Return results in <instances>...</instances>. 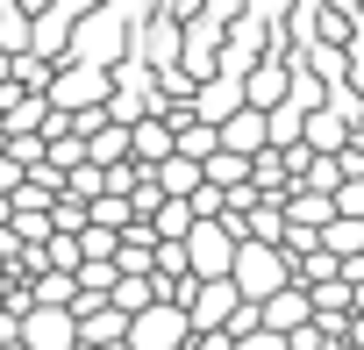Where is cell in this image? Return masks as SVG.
I'll return each mask as SVG.
<instances>
[{
    "label": "cell",
    "instance_id": "6da1fadb",
    "mask_svg": "<svg viewBox=\"0 0 364 350\" xmlns=\"http://www.w3.org/2000/svg\"><path fill=\"white\" fill-rule=\"evenodd\" d=\"M236 258H243V236H236L229 222H200V229L186 236V265H193V279H200V286L236 279Z\"/></svg>",
    "mask_w": 364,
    "mask_h": 350
},
{
    "label": "cell",
    "instance_id": "7a4b0ae2",
    "mask_svg": "<svg viewBox=\"0 0 364 350\" xmlns=\"http://www.w3.org/2000/svg\"><path fill=\"white\" fill-rule=\"evenodd\" d=\"M286 286H293V258L272 250V243H243V258H236V293H243L250 307H264V300H279Z\"/></svg>",
    "mask_w": 364,
    "mask_h": 350
},
{
    "label": "cell",
    "instance_id": "3957f363",
    "mask_svg": "<svg viewBox=\"0 0 364 350\" xmlns=\"http://www.w3.org/2000/svg\"><path fill=\"white\" fill-rule=\"evenodd\" d=\"M107 100H114V72H93V65H65L58 72V86H50V107L58 115H107Z\"/></svg>",
    "mask_w": 364,
    "mask_h": 350
},
{
    "label": "cell",
    "instance_id": "277c9868",
    "mask_svg": "<svg viewBox=\"0 0 364 350\" xmlns=\"http://www.w3.org/2000/svg\"><path fill=\"white\" fill-rule=\"evenodd\" d=\"M229 29H236V8H193V15H186V72H193L200 86L215 79V72H208V58L229 43Z\"/></svg>",
    "mask_w": 364,
    "mask_h": 350
},
{
    "label": "cell",
    "instance_id": "5b68a950",
    "mask_svg": "<svg viewBox=\"0 0 364 350\" xmlns=\"http://www.w3.org/2000/svg\"><path fill=\"white\" fill-rule=\"evenodd\" d=\"M129 350H193V314H186V307H171V300H157L150 314H136Z\"/></svg>",
    "mask_w": 364,
    "mask_h": 350
},
{
    "label": "cell",
    "instance_id": "8992f818",
    "mask_svg": "<svg viewBox=\"0 0 364 350\" xmlns=\"http://www.w3.org/2000/svg\"><path fill=\"white\" fill-rule=\"evenodd\" d=\"M72 129L86 136V157H93V171H122V164L136 157V136H129L114 115H79Z\"/></svg>",
    "mask_w": 364,
    "mask_h": 350
},
{
    "label": "cell",
    "instance_id": "52a82bcc",
    "mask_svg": "<svg viewBox=\"0 0 364 350\" xmlns=\"http://www.w3.org/2000/svg\"><path fill=\"white\" fill-rule=\"evenodd\" d=\"M243 307H250V300L236 293V279H222V286H193V300H186V314H193V336H215V329H229Z\"/></svg>",
    "mask_w": 364,
    "mask_h": 350
},
{
    "label": "cell",
    "instance_id": "ba28073f",
    "mask_svg": "<svg viewBox=\"0 0 364 350\" xmlns=\"http://www.w3.org/2000/svg\"><path fill=\"white\" fill-rule=\"evenodd\" d=\"M22 343H29V350H86V336H79V314H72V307H29Z\"/></svg>",
    "mask_w": 364,
    "mask_h": 350
},
{
    "label": "cell",
    "instance_id": "9c48e42d",
    "mask_svg": "<svg viewBox=\"0 0 364 350\" xmlns=\"http://www.w3.org/2000/svg\"><path fill=\"white\" fill-rule=\"evenodd\" d=\"M122 43H129V29H122V15H86L79 22V65H93V72H122L114 58H122Z\"/></svg>",
    "mask_w": 364,
    "mask_h": 350
},
{
    "label": "cell",
    "instance_id": "30bf717a",
    "mask_svg": "<svg viewBox=\"0 0 364 350\" xmlns=\"http://www.w3.org/2000/svg\"><path fill=\"white\" fill-rule=\"evenodd\" d=\"M243 107H250V86H243V79H222V72H215V79L193 93V115H200L208 129H229Z\"/></svg>",
    "mask_w": 364,
    "mask_h": 350
},
{
    "label": "cell",
    "instance_id": "8fae6325",
    "mask_svg": "<svg viewBox=\"0 0 364 350\" xmlns=\"http://www.w3.org/2000/svg\"><path fill=\"white\" fill-rule=\"evenodd\" d=\"M29 15H36V51H29V58L58 65V58L79 43V15H72V8H29ZM58 72H65V65H58Z\"/></svg>",
    "mask_w": 364,
    "mask_h": 350
},
{
    "label": "cell",
    "instance_id": "7c38bea8",
    "mask_svg": "<svg viewBox=\"0 0 364 350\" xmlns=\"http://www.w3.org/2000/svg\"><path fill=\"white\" fill-rule=\"evenodd\" d=\"M243 86H250V107H257V115H272V107L300 86V72H293V65H279V58H257V72H250Z\"/></svg>",
    "mask_w": 364,
    "mask_h": 350
},
{
    "label": "cell",
    "instance_id": "4fadbf2b",
    "mask_svg": "<svg viewBox=\"0 0 364 350\" xmlns=\"http://www.w3.org/2000/svg\"><path fill=\"white\" fill-rule=\"evenodd\" d=\"M222 150H236V157H264V150H279V143H272V115L243 107V115L222 129Z\"/></svg>",
    "mask_w": 364,
    "mask_h": 350
},
{
    "label": "cell",
    "instance_id": "5bb4252c",
    "mask_svg": "<svg viewBox=\"0 0 364 350\" xmlns=\"http://www.w3.org/2000/svg\"><path fill=\"white\" fill-rule=\"evenodd\" d=\"M307 322H314V293L307 286H286L279 300H264V329L272 336H300Z\"/></svg>",
    "mask_w": 364,
    "mask_h": 350
},
{
    "label": "cell",
    "instance_id": "9a60e30c",
    "mask_svg": "<svg viewBox=\"0 0 364 350\" xmlns=\"http://www.w3.org/2000/svg\"><path fill=\"white\" fill-rule=\"evenodd\" d=\"M286 222H293V229H307V236H314V229L328 236V229H336V201H328V193H314V186H293V193H286Z\"/></svg>",
    "mask_w": 364,
    "mask_h": 350
},
{
    "label": "cell",
    "instance_id": "2e32d148",
    "mask_svg": "<svg viewBox=\"0 0 364 350\" xmlns=\"http://www.w3.org/2000/svg\"><path fill=\"white\" fill-rule=\"evenodd\" d=\"M300 143H307V150H328V157L350 150V143H343V115H336V107H314L307 129H300Z\"/></svg>",
    "mask_w": 364,
    "mask_h": 350
},
{
    "label": "cell",
    "instance_id": "e0dca14e",
    "mask_svg": "<svg viewBox=\"0 0 364 350\" xmlns=\"http://www.w3.org/2000/svg\"><path fill=\"white\" fill-rule=\"evenodd\" d=\"M336 215H343V222H364V179H350V186L336 193Z\"/></svg>",
    "mask_w": 364,
    "mask_h": 350
},
{
    "label": "cell",
    "instance_id": "ac0fdd59",
    "mask_svg": "<svg viewBox=\"0 0 364 350\" xmlns=\"http://www.w3.org/2000/svg\"><path fill=\"white\" fill-rule=\"evenodd\" d=\"M22 186H29V171H22V164H15V157H0V193H8V201H15V193H22Z\"/></svg>",
    "mask_w": 364,
    "mask_h": 350
},
{
    "label": "cell",
    "instance_id": "d6986e66",
    "mask_svg": "<svg viewBox=\"0 0 364 350\" xmlns=\"http://www.w3.org/2000/svg\"><path fill=\"white\" fill-rule=\"evenodd\" d=\"M0 229H15V201L8 193H0Z\"/></svg>",
    "mask_w": 364,
    "mask_h": 350
},
{
    "label": "cell",
    "instance_id": "ffe728a7",
    "mask_svg": "<svg viewBox=\"0 0 364 350\" xmlns=\"http://www.w3.org/2000/svg\"><path fill=\"white\" fill-rule=\"evenodd\" d=\"M0 350H29V343H0Z\"/></svg>",
    "mask_w": 364,
    "mask_h": 350
}]
</instances>
